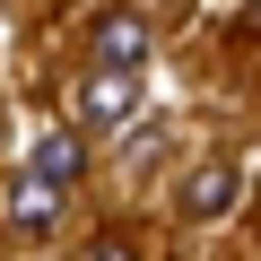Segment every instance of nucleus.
Returning <instances> with one entry per match:
<instances>
[{"label": "nucleus", "mask_w": 261, "mask_h": 261, "mask_svg": "<svg viewBox=\"0 0 261 261\" xmlns=\"http://www.w3.org/2000/svg\"><path fill=\"white\" fill-rule=\"evenodd\" d=\"M235 192H244V174L218 157V166H192L174 200H183V218H226V209H235Z\"/></svg>", "instance_id": "1"}, {"label": "nucleus", "mask_w": 261, "mask_h": 261, "mask_svg": "<svg viewBox=\"0 0 261 261\" xmlns=\"http://www.w3.org/2000/svg\"><path fill=\"white\" fill-rule=\"evenodd\" d=\"M130 105H140V79H130V70H96L79 87V113L87 122H130Z\"/></svg>", "instance_id": "2"}, {"label": "nucleus", "mask_w": 261, "mask_h": 261, "mask_svg": "<svg viewBox=\"0 0 261 261\" xmlns=\"http://www.w3.org/2000/svg\"><path fill=\"white\" fill-rule=\"evenodd\" d=\"M148 61V27L140 18H105L96 27V70H140Z\"/></svg>", "instance_id": "3"}, {"label": "nucleus", "mask_w": 261, "mask_h": 261, "mask_svg": "<svg viewBox=\"0 0 261 261\" xmlns=\"http://www.w3.org/2000/svg\"><path fill=\"white\" fill-rule=\"evenodd\" d=\"M79 166H87L79 130H44V140L27 148V174H44V183H79Z\"/></svg>", "instance_id": "4"}, {"label": "nucleus", "mask_w": 261, "mask_h": 261, "mask_svg": "<svg viewBox=\"0 0 261 261\" xmlns=\"http://www.w3.org/2000/svg\"><path fill=\"white\" fill-rule=\"evenodd\" d=\"M53 218H61V183H44V174H18V192H9V226L44 235Z\"/></svg>", "instance_id": "5"}, {"label": "nucleus", "mask_w": 261, "mask_h": 261, "mask_svg": "<svg viewBox=\"0 0 261 261\" xmlns=\"http://www.w3.org/2000/svg\"><path fill=\"white\" fill-rule=\"evenodd\" d=\"M87 261H140V252H130L122 235H105V244H87Z\"/></svg>", "instance_id": "6"}]
</instances>
